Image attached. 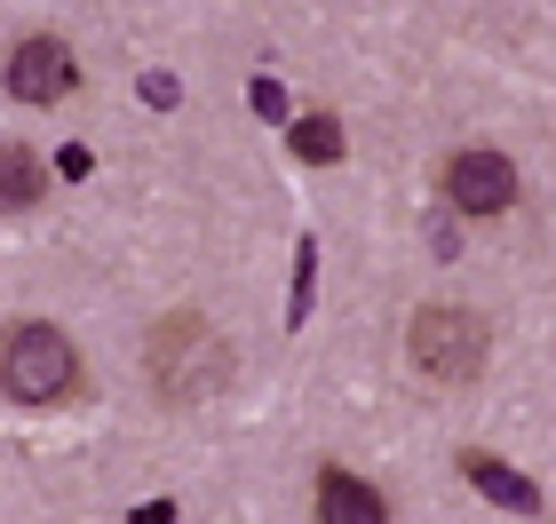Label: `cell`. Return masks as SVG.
<instances>
[{
    "label": "cell",
    "mask_w": 556,
    "mask_h": 524,
    "mask_svg": "<svg viewBox=\"0 0 556 524\" xmlns=\"http://www.w3.org/2000/svg\"><path fill=\"white\" fill-rule=\"evenodd\" d=\"M445 199L462 215H509L517 207V167H509V152H493V143H462V152L445 159Z\"/></svg>",
    "instance_id": "4"
},
{
    "label": "cell",
    "mask_w": 556,
    "mask_h": 524,
    "mask_svg": "<svg viewBox=\"0 0 556 524\" xmlns=\"http://www.w3.org/2000/svg\"><path fill=\"white\" fill-rule=\"evenodd\" d=\"M80 389V349H72L64 327H48V318H24V327L0 334V397L9 406H64V397Z\"/></svg>",
    "instance_id": "2"
},
{
    "label": "cell",
    "mask_w": 556,
    "mask_h": 524,
    "mask_svg": "<svg viewBox=\"0 0 556 524\" xmlns=\"http://www.w3.org/2000/svg\"><path fill=\"white\" fill-rule=\"evenodd\" d=\"M318 524H390V501L366 477H350L342 461L318 469Z\"/></svg>",
    "instance_id": "6"
},
{
    "label": "cell",
    "mask_w": 556,
    "mask_h": 524,
    "mask_svg": "<svg viewBox=\"0 0 556 524\" xmlns=\"http://www.w3.org/2000/svg\"><path fill=\"white\" fill-rule=\"evenodd\" d=\"M287 143H294L302 167H334L342 159V119L334 112H302V119H287Z\"/></svg>",
    "instance_id": "9"
},
{
    "label": "cell",
    "mask_w": 556,
    "mask_h": 524,
    "mask_svg": "<svg viewBox=\"0 0 556 524\" xmlns=\"http://www.w3.org/2000/svg\"><path fill=\"white\" fill-rule=\"evenodd\" d=\"M143 373H151V389H160V406L199 413V406H215V397L231 389L239 358L199 310H167L160 327H151V342H143Z\"/></svg>",
    "instance_id": "1"
},
{
    "label": "cell",
    "mask_w": 556,
    "mask_h": 524,
    "mask_svg": "<svg viewBox=\"0 0 556 524\" xmlns=\"http://www.w3.org/2000/svg\"><path fill=\"white\" fill-rule=\"evenodd\" d=\"M255 112H263V119H287V95H278V80H255Z\"/></svg>",
    "instance_id": "10"
},
{
    "label": "cell",
    "mask_w": 556,
    "mask_h": 524,
    "mask_svg": "<svg viewBox=\"0 0 556 524\" xmlns=\"http://www.w3.org/2000/svg\"><path fill=\"white\" fill-rule=\"evenodd\" d=\"M80 88V64H72V48L56 33H33L9 48V95L16 104H64V95Z\"/></svg>",
    "instance_id": "5"
},
{
    "label": "cell",
    "mask_w": 556,
    "mask_h": 524,
    "mask_svg": "<svg viewBox=\"0 0 556 524\" xmlns=\"http://www.w3.org/2000/svg\"><path fill=\"white\" fill-rule=\"evenodd\" d=\"M462 477L485 493L493 509H509V516H541V485L525 477V469H509L501 453H462Z\"/></svg>",
    "instance_id": "7"
},
{
    "label": "cell",
    "mask_w": 556,
    "mask_h": 524,
    "mask_svg": "<svg viewBox=\"0 0 556 524\" xmlns=\"http://www.w3.org/2000/svg\"><path fill=\"white\" fill-rule=\"evenodd\" d=\"M406 358H414L421 382L462 389V382H477V373H485L493 334H485V318L462 310V303H421V310L406 318Z\"/></svg>",
    "instance_id": "3"
},
{
    "label": "cell",
    "mask_w": 556,
    "mask_h": 524,
    "mask_svg": "<svg viewBox=\"0 0 556 524\" xmlns=\"http://www.w3.org/2000/svg\"><path fill=\"white\" fill-rule=\"evenodd\" d=\"M40 191H48V167L33 143H0V215H24V207H40Z\"/></svg>",
    "instance_id": "8"
}]
</instances>
